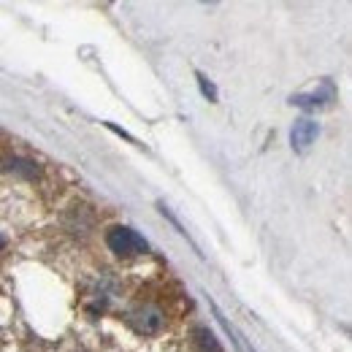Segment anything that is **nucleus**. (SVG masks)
Returning <instances> with one entry per match:
<instances>
[{"mask_svg":"<svg viewBox=\"0 0 352 352\" xmlns=\"http://www.w3.org/2000/svg\"><path fill=\"white\" fill-rule=\"evenodd\" d=\"M128 322L135 328V333H144V336H152L163 328V311L155 307H138L128 314Z\"/></svg>","mask_w":352,"mask_h":352,"instance_id":"nucleus-2","label":"nucleus"},{"mask_svg":"<svg viewBox=\"0 0 352 352\" xmlns=\"http://www.w3.org/2000/svg\"><path fill=\"white\" fill-rule=\"evenodd\" d=\"M198 87L204 92V98H209V100H217V87L204 76V74H198Z\"/></svg>","mask_w":352,"mask_h":352,"instance_id":"nucleus-7","label":"nucleus"},{"mask_svg":"<svg viewBox=\"0 0 352 352\" xmlns=\"http://www.w3.org/2000/svg\"><path fill=\"white\" fill-rule=\"evenodd\" d=\"M192 342H195V347L201 352H222V344L217 342V336L209 328H204V325L192 331Z\"/></svg>","mask_w":352,"mask_h":352,"instance_id":"nucleus-5","label":"nucleus"},{"mask_svg":"<svg viewBox=\"0 0 352 352\" xmlns=\"http://www.w3.org/2000/svg\"><path fill=\"white\" fill-rule=\"evenodd\" d=\"M3 244H6V241H3V239H0V247H3Z\"/></svg>","mask_w":352,"mask_h":352,"instance_id":"nucleus-8","label":"nucleus"},{"mask_svg":"<svg viewBox=\"0 0 352 352\" xmlns=\"http://www.w3.org/2000/svg\"><path fill=\"white\" fill-rule=\"evenodd\" d=\"M6 168L8 171H16V174H22V176H28V179H36L38 176V166L36 163H30V160H8L6 163Z\"/></svg>","mask_w":352,"mask_h":352,"instance_id":"nucleus-6","label":"nucleus"},{"mask_svg":"<svg viewBox=\"0 0 352 352\" xmlns=\"http://www.w3.org/2000/svg\"><path fill=\"white\" fill-rule=\"evenodd\" d=\"M106 244L114 255L120 258H133V255H144L149 252V244L144 241V236H138L135 230L125 228V225H117L106 233Z\"/></svg>","mask_w":352,"mask_h":352,"instance_id":"nucleus-1","label":"nucleus"},{"mask_svg":"<svg viewBox=\"0 0 352 352\" xmlns=\"http://www.w3.org/2000/svg\"><path fill=\"white\" fill-rule=\"evenodd\" d=\"M333 98H336V87H333L331 79H325V82H322V92H314V95H293L290 103L298 106V109H322V106H328Z\"/></svg>","mask_w":352,"mask_h":352,"instance_id":"nucleus-4","label":"nucleus"},{"mask_svg":"<svg viewBox=\"0 0 352 352\" xmlns=\"http://www.w3.org/2000/svg\"><path fill=\"white\" fill-rule=\"evenodd\" d=\"M317 135H320V125H317V122H311V120H298V122L293 125V131H290V144H293L296 152H307L309 146L317 141Z\"/></svg>","mask_w":352,"mask_h":352,"instance_id":"nucleus-3","label":"nucleus"}]
</instances>
